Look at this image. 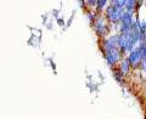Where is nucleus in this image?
<instances>
[{"instance_id":"1","label":"nucleus","mask_w":146,"mask_h":119,"mask_svg":"<svg viewBox=\"0 0 146 119\" xmlns=\"http://www.w3.org/2000/svg\"><path fill=\"white\" fill-rule=\"evenodd\" d=\"M105 57H106V61L108 65L113 66L115 63H117L119 61V52L117 51L116 49H111V50H106V54H105Z\"/></svg>"},{"instance_id":"11","label":"nucleus","mask_w":146,"mask_h":119,"mask_svg":"<svg viewBox=\"0 0 146 119\" xmlns=\"http://www.w3.org/2000/svg\"><path fill=\"white\" fill-rule=\"evenodd\" d=\"M96 3H98V0H88V5H90V6H95Z\"/></svg>"},{"instance_id":"3","label":"nucleus","mask_w":146,"mask_h":119,"mask_svg":"<svg viewBox=\"0 0 146 119\" xmlns=\"http://www.w3.org/2000/svg\"><path fill=\"white\" fill-rule=\"evenodd\" d=\"M141 60H143V57H141L140 48L131 50V51H130V55H129V60H128L130 65H133V66L139 65V63L141 62Z\"/></svg>"},{"instance_id":"6","label":"nucleus","mask_w":146,"mask_h":119,"mask_svg":"<svg viewBox=\"0 0 146 119\" xmlns=\"http://www.w3.org/2000/svg\"><path fill=\"white\" fill-rule=\"evenodd\" d=\"M129 67H130L129 61H123L121 66V73H128L129 72Z\"/></svg>"},{"instance_id":"7","label":"nucleus","mask_w":146,"mask_h":119,"mask_svg":"<svg viewBox=\"0 0 146 119\" xmlns=\"http://www.w3.org/2000/svg\"><path fill=\"white\" fill-rule=\"evenodd\" d=\"M135 1H136V0H125L124 6L127 7V10H129V11L133 10V7L135 6Z\"/></svg>"},{"instance_id":"2","label":"nucleus","mask_w":146,"mask_h":119,"mask_svg":"<svg viewBox=\"0 0 146 119\" xmlns=\"http://www.w3.org/2000/svg\"><path fill=\"white\" fill-rule=\"evenodd\" d=\"M122 12H123L122 9H118V7L113 6V5H111V6L107 9V16H108L110 20L113 21V22H117V21L121 20Z\"/></svg>"},{"instance_id":"8","label":"nucleus","mask_w":146,"mask_h":119,"mask_svg":"<svg viewBox=\"0 0 146 119\" xmlns=\"http://www.w3.org/2000/svg\"><path fill=\"white\" fill-rule=\"evenodd\" d=\"M112 1H113V6H116V7H118V9L124 7L125 0H112Z\"/></svg>"},{"instance_id":"10","label":"nucleus","mask_w":146,"mask_h":119,"mask_svg":"<svg viewBox=\"0 0 146 119\" xmlns=\"http://www.w3.org/2000/svg\"><path fill=\"white\" fill-rule=\"evenodd\" d=\"M115 78L117 79V81H122V73L121 72H116L115 73Z\"/></svg>"},{"instance_id":"4","label":"nucleus","mask_w":146,"mask_h":119,"mask_svg":"<svg viewBox=\"0 0 146 119\" xmlns=\"http://www.w3.org/2000/svg\"><path fill=\"white\" fill-rule=\"evenodd\" d=\"M95 29H96V32L99 34H105L106 33V23H105V21L102 20V18H99V20L96 21V23H95Z\"/></svg>"},{"instance_id":"12","label":"nucleus","mask_w":146,"mask_h":119,"mask_svg":"<svg viewBox=\"0 0 146 119\" xmlns=\"http://www.w3.org/2000/svg\"><path fill=\"white\" fill-rule=\"evenodd\" d=\"M141 65H143V69H145V71H146V60H144V61L141 62Z\"/></svg>"},{"instance_id":"5","label":"nucleus","mask_w":146,"mask_h":119,"mask_svg":"<svg viewBox=\"0 0 146 119\" xmlns=\"http://www.w3.org/2000/svg\"><path fill=\"white\" fill-rule=\"evenodd\" d=\"M117 46V36L110 38L105 42V49L106 50H111V49H116Z\"/></svg>"},{"instance_id":"9","label":"nucleus","mask_w":146,"mask_h":119,"mask_svg":"<svg viewBox=\"0 0 146 119\" xmlns=\"http://www.w3.org/2000/svg\"><path fill=\"white\" fill-rule=\"evenodd\" d=\"M106 1H107V0H98V7L99 9H102L104 6H105V4H106Z\"/></svg>"}]
</instances>
